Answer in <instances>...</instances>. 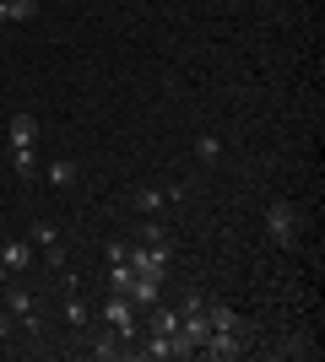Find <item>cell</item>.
<instances>
[{
	"label": "cell",
	"instance_id": "6da1fadb",
	"mask_svg": "<svg viewBox=\"0 0 325 362\" xmlns=\"http://www.w3.org/2000/svg\"><path fill=\"white\" fill-rule=\"evenodd\" d=\"M98 319H103L108 330L120 335V341H136L141 335V319H136V303L125 298V292H114L108 303H98Z\"/></svg>",
	"mask_w": 325,
	"mask_h": 362
},
{
	"label": "cell",
	"instance_id": "7a4b0ae2",
	"mask_svg": "<svg viewBox=\"0 0 325 362\" xmlns=\"http://www.w3.org/2000/svg\"><path fill=\"white\" fill-rule=\"evenodd\" d=\"M169 259H173V243H130V265L136 276H169Z\"/></svg>",
	"mask_w": 325,
	"mask_h": 362
},
{
	"label": "cell",
	"instance_id": "3957f363",
	"mask_svg": "<svg viewBox=\"0 0 325 362\" xmlns=\"http://www.w3.org/2000/svg\"><path fill=\"white\" fill-rule=\"evenodd\" d=\"M266 233H271V238L287 249V243L298 238V206H287V200H271V206H266Z\"/></svg>",
	"mask_w": 325,
	"mask_h": 362
},
{
	"label": "cell",
	"instance_id": "277c9868",
	"mask_svg": "<svg viewBox=\"0 0 325 362\" xmlns=\"http://www.w3.org/2000/svg\"><path fill=\"white\" fill-rule=\"evenodd\" d=\"M201 357H217V362L244 357V341H239V330H212V335L201 341Z\"/></svg>",
	"mask_w": 325,
	"mask_h": 362
},
{
	"label": "cell",
	"instance_id": "5b68a950",
	"mask_svg": "<svg viewBox=\"0 0 325 362\" xmlns=\"http://www.w3.org/2000/svg\"><path fill=\"white\" fill-rule=\"evenodd\" d=\"M33 255H38V249H33V243H22V238L0 243V265H6V271H28V265H33Z\"/></svg>",
	"mask_w": 325,
	"mask_h": 362
},
{
	"label": "cell",
	"instance_id": "8992f818",
	"mask_svg": "<svg viewBox=\"0 0 325 362\" xmlns=\"http://www.w3.org/2000/svg\"><path fill=\"white\" fill-rule=\"evenodd\" d=\"M33 249H44V255H55V265H60V227L55 222H33Z\"/></svg>",
	"mask_w": 325,
	"mask_h": 362
},
{
	"label": "cell",
	"instance_id": "52a82bcc",
	"mask_svg": "<svg viewBox=\"0 0 325 362\" xmlns=\"http://www.w3.org/2000/svg\"><path fill=\"white\" fill-rule=\"evenodd\" d=\"M157 292H163V281H157V276H136V281H130V292H125V298L136 303V308H152V303H157Z\"/></svg>",
	"mask_w": 325,
	"mask_h": 362
},
{
	"label": "cell",
	"instance_id": "ba28073f",
	"mask_svg": "<svg viewBox=\"0 0 325 362\" xmlns=\"http://www.w3.org/2000/svg\"><path fill=\"white\" fill-rule=\"evenodd\" d=\"M163 206H169V189H157V184H141L136 189V211L141 216H157Z\"/></svg>",
	"mask_w": 325,
	"mask_h": 362
},
{
	"label": "cell",
	"instance_id": "9c48e42d",
	"mask_svg": "<svg viewBox=\"0 0 325 362\" xmlns=\"http://www.w3.org/2000/svg\"><path fill=\"white\" fill-rule=\"evenodd\" d=\"M44 179L55 184V189H71V184H76V163H71V157H55V163L44 168Z\"/></svg>",
	"mask_w": 325,
	"mask_h": 362
},
{
	"label": "cell",
	"instance_id": "30bf717a",
	"mask_svg": "<svg viewBox=\"0 0 325 362\" xmlns=\"http://www.w3.org/2000/svg\"><path fill=\"white\" fill-rule=\"evenodd\" d=\"M33 141H38V119H33V114H16L11 119V146H33Z\"/></svg>",
	"mask_w": 325,
	"mask_h": 362
},
{
	"label": "cell",
	"instance_id": "8fae6325",
	"mask_svg": "<svg viewBox=\"0 0 325 362\" xmlns=\"http://www.w3.org/2000/svg\"><path fill=\"white\" fill-rule=\"evenodd\" d=\"M65 319H71V330H93V308H87V303H81L76 292L65 298Z\"/></svg>",
	"mask_w": 325,
	"mask_h": 362
},
{
	"label": "cell",
	"instance_id": "7c38bea8",
	"mask_svg": "<svg viewBox=\"0 0 325 362\" xmlns=\"http://www.w3.org/2000/svg\"><path fill=\"white\" fill-rule=\"evenodd\" d=\"M206 325L212 330H239V314H233L228 303H206Z\"/></svg>",
	"mask_w": 325,
	"mask_h": 362
},
{
	"label": "cell",
	"instance_id": "4fadbf2b",
	"mask_svg": "<svg viewBox=\"0 0 325 362\" xmlns=\"http://www.w3.org/2000/svg\"><path fill=\"white\" fill-rule=\"evenodd\" d=\"M152 330H157V335H179V308H163V303H152Z\"/></svg>",
	"mask_w": 325,
	"mask_h": 362
},
{
	"label": "cell",
	"instance_id": "5bb4252c",
	"mask_svg": "<svg viewBox=\"0 0 325 362\" xmlns=\"http://www.w3.org/2000/svg\"><path fill=\"white\" fill-rule=\"evenodd\" d=\"M11 168L22 173V179H33V173H38V151L33 146H11Z\"/></svg>",
	"mask_w": 325,
	"mask_h": 362
},
{
	"label": "cell",
	"instance_id": "9a60e30c",
	"mask_svg": "<svg viewBox=\"0 0 325 362\" xmlns=\"http://www.w3.org/2000/svg\"><path fill=\"white\" fill-rule=\"evenodd\" d=\"M195 157H201V163H206V168H212V163H217V157H222V141H217V136H212V130H201V136H195Z\"/></svg>",
	"mask_w": 325,
	"mask_h": 362
},
{
	"label": "cell",
	"instance_id": "2e32d148",
	"mask_svg": "<svg viewBox=\"0 0 325 362\" xmlns=\"http://www.w3.org/2000/svg\"><path fill=\"white\" fill-rule=\"evenodd\" d=\"M6 314H11V319H22V314H33V292H22V287H11V292H6Z\"/></svg>",
	"mask_w": 325,
	"mask_h": 362
},
{
	"label": "cell",
	"instance_id": "e0dca14e",
	"mask_svg": "<svg viewBox=\"0 0 325 362\" xmlns=\"http://www.w3.org/2000/svg\"><path fill=\"white\" fill-rule=\"evenodd\" d=\"M6 16H11V22H33V16H38V0H6Z\"/></svg>",
	"mask_w": 325,
	"mask_h": 362
},
{
	"label": "cell",
	"instance_id": "ac0fdd59",
	"mask_svg": "<svg viewBox=\"0 0 325 362\" xmlns=\"http://www.w3.org/2000/svg\"><path fill=\"white\" fill-rule=\"evenodd\" d=\"M141 243H173V238H169V227L157 222V216H147V222H141Z\"/></svg>",
	"mask_w": 325,
	"mask_h": 362
},
{
	"label": "cell",
	"instance_id": "d6986e66",
	"mask_svg": "<svg viewBox=\"0 0 325 362\" xmlns=\"http://www.w3.org/2000/svg\"><path fill=\"white\" fill-rule=\"evenodd\" d=\"M282 351H287V357H314V346H309V341H304V335H293V341H287V346H282Z\"/></svg>",
	"mask_w": 325,
	"mask_h": 362
},
{
	"label": "cell",
	"instance_id": "ffe728a7",
	"mask_svg": "<svg viewBox=\"0 0 325 362\" xmlns=\"http://www.w3.org/2000/svg\"><path fill=\"white\" fill-rule=\"evenodd\" d=\"M103 255H108V265H120V259H130V243H120V238H114V243L103 249Z\"/></svg>",
	"mask_w": 325,
	"mask_h": 362
},
{
	"label": "cell",
	"instance_id": "44dd1931",
	"mask_svg": "<svg viewBox=\"0 0 325 362\" xmlns=\"http://www.w3.org/2000/svg\"><path fill=\"white\" fill-rule=\"evenodd\" d=\"M0 341H11V314L0 308Z\"/></svg>",
	"mask_w": 325,
	"mask_h": 362
},
{
	"label": "cell",
	"instance_id": "7402d4cb",
	"mask_svg": "<svg viewBox=\"0 0 325 362\" xmlns=\"http://www.w3.org/2000/svg\"><path fill=\"white\" fill-rule=\"evenodd\" d=\"M0 22H11V16H6V0H0Z\"/></svg>",
	"mask_w": 325,
	"mask_h": 362
},
{
	"label": "cell",
	"instance_id": "603a6c76",
	"mask_svg": "<svg viewBox=\"0 0 325 362\" xmlns=\"http://www.w3.org/2000/svg\"><path fill=\"white\" fill-rule=\"evenodd\" d=\"M0 287H6V265H0Z\"/></svg>",
	"mask_w": 325,
	"mask_h": 362
}]
</instances>
